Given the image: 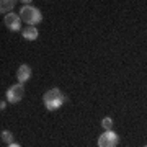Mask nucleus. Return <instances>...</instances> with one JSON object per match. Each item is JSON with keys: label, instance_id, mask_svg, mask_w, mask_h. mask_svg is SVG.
Wrapping results in <instances>:
<instances>
[{"label": "nucleus", "instance_id": "1", "mask_svg": "<svg viewBox=\"0 0 147 147\" xmlns=\"http://www.w3.org/2000/svg\"><path fill=\"white\" fill-rule=\"evenodd\" d=\"M42 101H44V106H46L47 110L54 111V110H59V108L67 101V96H65L59 88H51L44 93Z\"/></svg>", "mask_w": 147, "mask_h": 147}, {"label": "nucleus", "instance_id": "2", "mask_svg": "<svg viewBox=\"0 0 147 147\" xmlns=\"http://www.w3.org/2000/svg\"><path fill=\"white\" fill-rule=\"evenodd\" d=\"M18 15H20L21 21H25L28 26H34V25H38V23H41L42 21L41 11L38 10L36 7H33V5H23Z\"/></svg>", "mask_w": 147, "mask_h": 147}, {"label": "nucleus", "instance_id": "3", "mask_svg": "<svg viewBox=\"0 0 147 147\" xmlns=\"http://www.w3.org/2000/svg\"><path fill=\"white\" fill-rule=\"evenodd\" d=\"M119 142V137L113 129L111 131H105L98 137V147H116Z\"/></svg>", "mask_w": 147, "mask_h": 147}, {"label": "nucleus", "instance_id": "4", "mask_svg": "<svg viewBox=\"0 0 147 147\" xmlns=\"http://www.w3.org/2000/svg\"><path fill=\"white\" fill-rule=\"evenodd\" d=\"M23 95H25L23 84H15L7 90V100L10 101V103H18V101H21Z\"/></svg>", "mask_w": 147, "mask_h": 147}, {"label": "nucleus", "instance_id": "5", "mask_svg": "<svg viewBox=\"0 0 147 147\" xmlns=\"http://www.w3.org/2000/svg\"><path fill=\"white\" fill-rule=\"evenodd\" d=\"M3 23H5V26L8 28L10 31H20L21 30V18H20V15L8 13V15L3 18Z\"/></svg>", "mask_w": 147, "mask_h": 147}, {"label": "nucleus", "instance_id": "6", "mask_svg": "<svg viewBox=\"0 0 147 147\" xmlns=\"http://www.w3.org/2000/svg\"><path fill=\"white\" fill-rule=\"evenodd\" d=\"M31 77V67L26 65V64H21L20 69L16 70V79H18V84H25L26 80H30Z\"/></svg>", "mask_w": 147, "mask_h": 147}, {"label": "nucleus", "instance_id": "7", "mask_svg": "<svg viewBox=\"0 0 147 147\" xmlns=\"http://www.w3.org/2000/svg\"><path fill=\"white\" fill-rule=\"evenodd\" d=\"M21 34H23V38L25 39H28V41H34V39H38V30L34 26H28L26 30H23L21 31Z\"/></svg>", "mask_w": 147, "mask_h": 147}, {"label": "nucleus", "instance_id": "8", "mask_svg": "<svg viewBox=\"0 0 147 147\" xmlns=\"http://www.w3.org/2000/svg\"><path fill=\"white\" fill-rule=\"evenodd\" d=\"M13 7H15V2H13V0H2V2H0V11H2V13H7V15H8V11H10Z\"/></svg>", "mask_w": 147, "mask_h": 147}, {"label": "nucleus", "instance_id": "9", "mask_svg": "<svg viewBox=\"0 0 147 147\" xmlns=\"http://www.w3.org/2000/svg\"><path fill=\"white\" fill-rule=\"evenodd\" d=\"M2 141L7 142L8 146H10V144H13V134H11L10 131H2Z\"/></svg>", "mask_w": 147, "mask_h": 147}, {"label": "nucleus", "instance_id": "10", "mask_svg": "<svg viewBox=\"0 0 147 147\" xmlns=\"http://www.w3.org/2000/svg\"><path fill=\"white\" fill-rule=\"evenodd\" d=\"M101 126L105 127V131H111V127H113V119H111V118H103Z\"/></svg>", "mask_w": 147, "mask_h": 147}, {"label": "nucleus", "instance_id": "11", "mask_svg": "<svg viewBox=\"0 0 147 147\" xmlns=\"http://www.w3.org/2000/svg\"><path fill=\"white\" fill-rule=\"evenodd\" d=\"M5 108H7V103H5V101H2V103H0V110L3 111Z\"/></svg>", "mask_w": 147, "mask_h": 147}, {"label": "nucleus", "instance_id": "12", "mask_svg": "<svg viewBox=\"0 0 147 147\" xmlns=\"http://www.w3.org/2000/svg\"><path fill=\"white\" fill-rule=\"evenodd\" d=\"M8 147H21V146H20V144H10Z\"/></svg>", "mask_w": 147, "mask_h": 147}, {"label": "nucleus", "instance_id": "13", "mask_svg": "<svg viewBox=\"0 0 147 147\" xmlns=\"http://www.w3.org/2000/svg\"><path fill=\"white\" fill-rule=\"evenodd\" d=\"M144 147H147V146H144Z\"/></svg>", "mask_w": 147, "mask_h": 147}]
</instances>
